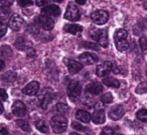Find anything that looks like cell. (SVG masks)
Segmentation results:
<instances>
[{
  "mask_svg": "<svg viewBox=\"0 0 147 135\" xmlns=\"http://www.w3.org/2000/svg\"><path fill=\"white\" fill-rule=\"evenodd\" d=\"M92 38L98 41V43L102 47H107L109 44L108 32L107 30H96L92 35Z\"/></svg>",
  "mask_w": 147,
  "mask_h": 135,
  "instance_id": "6",
  "label": "cell"
},
{
  "mask_svg": "<svg viewBox=\"0 0 147 135\" xmlns=\"http://www.w3.org/2000/svg\"><path fill=\"white\" fill-rule=\"evenodd\" d=\"M113 66H114V64L109 62V61L104 62L103 64L99 65L96 68V74L98 75L99 77H104L105 75L108 74L110 71L113 70Z\"/></svg>",
  "mask_w": 147,
  "mask_h": 135,
  "instance_id": "11",
  "label": "cell"
},
{
  "mask_svg": "<svg viewBox=\"0 0 147 135\" xmlns=\"http://www.w3.org/2000/svg\"><path fill=\"white\" fill-rule=\"evenodd\" d=\"M12 49L8 45H3V46L0 47V57H2V58H10L12 56Z\"/></svg>",
  "mask_w": 147,
  "mask_h": 135,
  "instance_id": "21",
  "label": "cell"
},
{
  "mask_svg": "<svg viewBox=\"0 0 147 135\" xmlns=\"http://www.w3.org/2000/svg\"><path fill=\"white\" fill-rule=\"evenodd\" d=\"M28 30H29V32H31V33H37V32H38V29L36 28V26H35L34 24L29 25Z\"/></svg>",
  "mask_w": 147,
  "mask_h": 135,
  "instance_id": "41",
  "label": "cell"
},
{
  "mask_svg": "<svg viewBox=\"0 0 147 135\" xmlns=\"http://www.w3.org/2000/svg\"><path fill=\"white\" fill-rule=\"evenodd\" d=\"M103 83H104L106 86L109 87H114V88H118L120 86V82L119 80L115 78H112V77H106V78L103 79Z\"/></svg>",
  "mask_w": 147,
  "mask_h": 135,
  "instance_id": "22",
  "label": "cell"
},
{
  "mask_svg": "<svg viewBox=\"0 0 147 135\" xmlns=\"http://www.w3.org/2000/svg\"><path fill=\"white\" fill-rule=\"evenodd\" d=\"M16 124L18 125V126L20 127L23 131H25V132H30V131H31V128H30V126H29V124H28V122H27V121L20 119V120L16 121Z\"/></svg>",
  "mask_w": 147,
  "mask_h": 135,
  "instance_id": "28",
  "label": "cell"
},
{
  "mask_svg": "<svg viewBox=\"0 0 147 135\" xmlns=\"http://www.w3.org/2000/svg\"><path fill=\"white\" fill-rule=\"evenodd\" d=\"M2 5H5V6H10L13 3V0H0Z\"/></svg>",
  "mask_w": 147,
  "mask_h": 135,
  "instance_id": "42",
  "label": "cell"
},
{
  "mask_svg": "<svg viewBox=\"0 0 147 135\" xmlns=\"http://www.w3.org/2000/svg\"><path fill=\"white\" fill-rule=\"evenodd\" d=\"M53 1H55V2H59V3L63 2V0H53Z\"/></svg>",
  "mask_w": 147,
  "mask_h": 135,
  "instance_id": "48",
  "label": "cell"
},
{
  "mask_svg": "<svg viewBox=\"0 0 147 135\" xmlns=\"http://www.w3.org/2000/svg\"><path fill=\"white\" fill-rule=\"evenodd\" d=\"M81 17V10L77 5L74 3H69L67 5V8L65 13V19L69 21H77L79 20Z\"/></svg>",
  "mask_w": 147,
  "mask_h": 135,
  "instance_id": "3",
  "label": "cell"
},
{
  "mask_svg": "<svg viewBox=\"0 0 147 135\" xmlns=\"http://www.w3.org/2000/svg\"><path fill=\"white\" fill-rule=\"evenodd\" d=\"M125 113V109L122 105H116L114 106L109 112V117L112 120H119L120 118H122V116Z\"/></svg>",
  "mask_w": 147,
  "mask_h": 135,
  "instance_id": "12",
  "label": "cell"
},
{
  "mask_svg": "<svg viewBox=\"0 0 147 135\" xmlns=\"http://www.w3.org/2000/svg\"><path fill=\"white\" fill-rule=\"evenodd\" d=\"M51 126L55 133H63L67 127V119L63 115H55L51 118Z\"/></svg>",
  "mask_w": 147,
  "mask_h": 135,
  "instance_id": "1",
  "label": "cell"
},
{
  "mask_svg": "<svg viewBox=\"0 0 147 135\" xmlns=\"http://www.w3.org/2000/svg\"><path fill=\"white\" fill-rule=\"evenodd\" d=\"M23 25V18L18 14H13L9 19V27L12 30L18 31Z\"/></svg>",
  "mask_w": 147,
  "mask_h": 135,
  "instance_id": "10",
  "label": "cell"
},
{
  "mask_svg": "<svg viewBox=\"0 0 147 135\" xmlns=\"http://www.w3.org/2000/svg\"><path fill=\"white\" fill-rule=\"evenodd\" d=\"M35 24L40 28L45 29V30H51L55 26V22L49 16H45V15H40V16L35 17Z\"/></svg>",
  "mask_w": 147,
  "mask_h": 135,
  "instance_id": "4",
  "label": "cell"
},
{
  "mask_svg": "<svg viewBox=\"0 0 147 135\" xmlns=\"http://www.w3.org/2000/svg\"><path fill=\"white\" fill-rule=\"evenodd\" d=\"M101 101L103 103H111L113 101V96L110 92H107L101 96Z\"/></svg>",
  "mask_w": 147,
  "mask_h": 135,
  "instance_id": "31",
  "label": "cell"
},
{
  "mask_svg": "<svg viewBox=\"0 0 147 135\" xmlns=\"http://www.w3.org/2000/svg\"><path fill=\"white\" fill-rule=\"evenodd\" d=\"M87 91L93 95H98L103 91V86L99 82H92L87 86Z\"/></svg>",
  "mask_w": 147,
  "mask_h": 135,
  "instance_id": "15",
  "label": "cell"
},
{
  "mask_svg": "<svg viewBox=\"0 0 147 135\" xmlns=\"http://www.w3.org/2000/svg\"><path fill=\"white\" fill-rule=\"evenodd\" d=\"M92 120L95 124H102L105 122V112L104 110H97L92 116Z\"/></svg>",
  "mask_w": 147,
  "mask_h": 135,
  "instance_id": "19",
  "label": "cell"
},
{
  "mask_svg": "<svg viewBox=\"0 0 147 135\" xmlns=\"http://www.w3.org/2000/svg\"><path fill=\"white\" fill-rule=\"evenodd\" d=\"M35 127L42 133H47V131H49V127H47V125L45 124V122L43 120L36 121L35 122Z\"/></svg>",
  "mask_w": 147,
  "mask_h": 135,
  "instance_id": "27",
  "label": "cell"
},
{
  "mask_svg": "<svg viewBox=\"0 0 147 135\" xmlns=\"http://www.w3.org/2000/svg\"><path fill=\"white\" fill-rule=\"evenodd\" d=\"M71 126H73V128L77 129V130H79V131H85L86 130V128H85L84 126H82V125L78 122H73L71 123Z\"/></svg>",
  "mask_w": 147,
  "mask_h": 135,
  "instance_id": "38",
  "label": "cell"
},
{
  "mask_svg": "<svg viewBox=\"0 0 147 135\" xmlns=\"http://www.w3.org/2000/svg\"><path fill=\"white\" fill-rule=\"evenodd\" d=\"M38 89H39V83L37 82V81H31V82H29L28 84L22 89V92L26 95L32 96V95H35L38 92Z\"/></svg>",
  "mask_w": 147,
  "mask_h": 135,
  "instance_id": "13",
  "label": "cell"
},
{
  "mask_svg": "<svg viewBox=\"0 0 147 135\" xmlns=\"http://www.w3.org/2000/svg\"><path fill=\"white\" fill-rule=\"evenodd\" d=\"M12 113L17 117H22L26 114V107L24 103L20 100H17L12 105Z\"/></svg>",
  "mask_w": 147,
  "mask_h": 135,
  "instance_id": "9",
  "label": "cell"
},
{
  "mask_svg": "<svg viewBox=\"0 0 147 135\" xmlns=\"http://www.w3.org/2000/svg\"><path fill=\"white\" fill-rule=\"evenodd\" d=\"M65 31L71 34L77 35L83 31V27L78 24H67L65 26Z\"/></svg>",
  "mask_w": 147,
  "mask_h": 135,
  "instance_id": "17",
  "label": "cell"
},
{
  "mask_svg": "<svg viewBox=\"0 0 147 135\" xmlns=\"http://www.w3.org/2000/svg\"><path fill=\"white\" fill-rule=\"evenodd\" d=\"M15 46L20 50H28L31 48V46H27V41L24 37H18L15 41Z\"/></svg>",
  "mask_w": 147,
  "mask_h": 135,
  "instance_id": "20",
  "label": "cell"
},
{
  "mask_svg": "<svg viewBox=\"0 0 147 135\" xmlns=\"http://www.w3.org/2000/svg\"><path fill=\"white\" fill-rule=\"evenodd\" d=\"M57 112H59L61 114H63V113H65L69 110V106H67V104H65V103L59 102L57 104Z\"/></svg>",
  "mask_w": 147,
  "mask_h": 135,
  "instance_id": "30",
  "label": "cell"
},
{
  "mask_svg": "<svg viewBox=\"0 0 147 135\" xmlns=\"http://www.w3.org/2000/svg\"><path fill=\"white\" fill-rule=\"evenodd\" d=\"M9 15H10V9H9V6L1 5V6H0V18L7 19V18H9Z\"/></svg>",
  "mask_w": 147,
  "mask_h": 135,
  "instance_id": "26",
  "label": "cell"
},
{
  "mask_svg": "<svg viewBox=\"0 0 147 135\" xmlns=\"http://www.w3.org/2000/svg\"><path fill=\"white\" fill-rule=\"evenodd\" d=\"M61 14V8L57 5H47L41 9V15L45 16H59Z\"/></svg>",
  "mask_w": 147,
  "mask_h": 135,
  "instance_id": "8",
  "label": "cell"
},
{
  "mask_svg": "<svg viewBox=\"0 0 147 135\" xmlns=\"http://www.w3.org/2000/svg\"><path fill=\"white\" fill-rule=\"evenodd\" d=\"M53 93H45V94L42 95V96L40 97V99H39V103H40V107L42 109H47V107H49V103L51 102V100H53Z\"/></svg>",
  "mask_w": 147,
  "mask_h": 135,
  "instance_id": "16",
  "label": "cell"
},
{
  "mask_svg": "<svg viewBox=\"0 0 147 135\" xmlns=\"http://www.w3.org/2000/svg\"><path fill=\"white\" fill-rule=\"evenodd\" d=\"M69 135H81V134H79V133H76V132H74V133H71Z\"/></svg>",
  "mask_w": 147,
  "mask_h": 135,
  "instance_id": "47",
  "label": "cell"
},
{
  "mask_svg": "<svg viewBox=\"0 0 147 135\" xmlns=\"http://www.w3.org/2000/svg\"><path fill=\"white\" fill-rule=\"evenodd\" d=\"M0 134L1 135H9L8 131L6 128H3V127H0Z\"/></svg>",
  "mask_w": 147,
  "mask_h": 135,
  "instance_id": "43",
  "label": "cell"
},
{
  "mask_svg": "<svg viewBox=\"0 0 147 135\" xmlns=\"http://www.w3.org/2000/svg\"><path fill=\"white\" fill-rule=\"evenodd\" d=\"M16 73L13 72V71H7L2 75V79L4 81H7V82H13L16 79Z\"/></svg>",
  "mask_w": 147,
  "mask_h": 135,
  "instance_id": "24",
  "label": "cell"
},
{
  "mask_svg": "<svg viewBox=\"0 0 147 135\" xmlns=\"http://www.w3.org/2000/svg\"><path fill=\"white\" fill-rule=\"evenodd\" d=\"M76 117L78 120L82 121V122H84V123L90 122V120L92 119L90 113L86 110H78L76 113Z\"/></svg>",
  "mask_w": 147,
  "mask_h": 135,
  "instance_id": "18",
  "label": "cell"
},
{
  "mask_svg": "<svg viewBox=\"0 0 147 135\" xmlns=\"http://www.w3.org/2000/svg\"><path fill=\"white\" fill-rule=\"evenodd\" d=\"M146 91H147V84L144 82L140 83L136 88V93H138V94H143Z\"/></svg>",
  "mask_w": 147,
  "mask_h": 135,
  "instance_id": "33",
  "label": "cell"
},
{
  "mask_svg": "<svg viewBox=\"0 0 147 135\" xmlns=\"http://www.w3.org/2000/svg\"><path fill=\"white\" fill-rule=\"evenodd\" d=\"M137 118L142 122H147V110L146 109H140L138 112L136 113Z\"/></svg>",
  "mask_w": 147,
  "mask_h": 135,
  "instance_id": "29",
  "label": "cell"
},
{
  "mask_svg": "<svg viewBox=\"0 0 147 135\" xmlns=\"http://www.w3.org/2000/svg\"><path fill=\"white\" fill-rule=\"evenodd\" d=\"M144 8H145V9H146V10H147V2H146V3H145V4H144Z\"/></svg>",
  "mask_w": 147,
  "mask_h": 135,
  "instance_id": "49",
  "label": "cell"
},
{
  "mask_svg": "<svg viewBox=\"0 0 147 135\" xmlns=\"http://www.w3.org/2000/svg\"><path fill=\"white\" fill-rule=\"evenodd\" d=\"M146 75H147V71H146Z\"/></svg>",
  "mask_w": 147,
  "mask_h": 135,
  "instance_id": "50",
  "label": "cell"
},
{
  "mask_svg": "<svg viewBox=\"0 0 147 135\" xmlns=\"http://www.w3.org/2000/svg\"><path fill=\"white\" fill-rule=\"evenodd\" d=\"M139 44L143 51H147V37H141L139 40Z\"/></svg>",
  "mask_w": 147,
  "mask_h": 135,
  "instance_id": "36",
  "label": "cell"
},
{
  "mask_svg": "<svg viewBox=\"0 0 147 135\" xmlns=\"http://www.w3.org/2000/svg\"><path fill=\"white\" fill-rule=\"evenodd\" d=\"M18 2V5L21 7H27V6H30L32 5V0H18L17 1Z\"/></svg>",
  "mask_w": 147,
  "mask_h": 135,
  "instance_id": "35",
  "label": "cell"
},
{
  "mask_svg": "<svg viewBox=\"0 0 147 135\" xmlns=\"http://www.w3.org/2000/svg\"><path fill=\"white\" fill-rule=\"evenodd\" d=\"M82 46L84 48H88V49H94V50H98V44L93 42H89V41H86V42L82 43Z\"/></svg>",
  "mask_w": 147,
  "mask_h": 135,
  "instance_id": "32",
  "label": "cell"
},
{
  "mask_svg": "<svg viewBox=\"0 0 147 135\" xmlns=\"http://www.w3.org/2000/svg\"><path fill=\"white\" fill-rule=\"evenodd\" d=\"M91 19L94 23L98 25H103L108 21L109 13L106 10H97L91 15Z\"/></svg>",
  "mask_w": 147,
  "mask_h": 135,
  "instance_id": "5",
  "label": "cell"
},
{
  "mask_svg": "<svg viewBox=\"0 0 147 135\" xmlns=\"http://www.w3.org/2000/svg\"><path fill=\"white\" fill-rule=\"evenodd\" d=\"M67 69H69L71 74H76L79 71L82 70L83 68L82 63L75 60H67Z\"/></svg>",
  "mask_w": 147,
  "mask_h": 135,
  "instance_id": "14",
  "label": "cell"
},
{
  "mask_svg": "<svg viewBox=\"0 0 147 135\" xmlns=\"http://www.w3.org/2000/svg\"><path fill=\"white\" fill-rule=\"evenodd\" d=\"M127 36H128V33L125 29H117L116 32L114 34V39L115 40H120V39H126Z\"/></svg>",
  "mask_w": 147,
  "mask_h": 135,
  "instance_id": "25",
  "label": "cell"
},
{
  "mask_svg": "<svg viewBox=\"0 0 147 135\" xmlns=\"http://www.w3.org/2000/svg\"><path fill=\"white\" fill-rule=\"evenodd\" d=\"M49 0H36V5L39 7H43V6H47L49 4Z\"/></svg>",
  "mask_w": 147,
  "mask_h": 135,
  "instance_id": "40",
  "label": "cell"
},
{
  "mask_svg": "<svg viewBox=\"0 0 147 135\" xmlns=\"http://www.w3.org/2000/svg\"><path fill=\"white\" fill-rule=\"evenodd\" d=\"M86 1H87V0H76V2L78 3V4H80V5H84L85 3H86Z\"/></svg>",
  "mask_w": 147,
  "mask_h": 135,
  "instance_id": "45",
  "label": "cell"
},
{
  "mask_svg": "<svg viewBox=\"0 0 147 135\" xmlns=\"http://www.w3.org/2000/svg\"><path fill=\"white\" fill-rule=\"evenodd\" d=\"M79 59H80L81 63L85 65H92L95 64V63L98 62L99 58L96 54L94 53H91V52H85L83 54H81L79 56Z\"/></svg>",
  "mask_w": 147,
  "mask_h": 135,
  "instance_id": "7",
  "label": "cell"
},
{
  "mask_svg": "<svg viewBox=\"0 0 147 135\" xmlns=\"http://www.w3.org/2000/svg\"><path fill=\"white\" fill-rule=\"evenodd\" d=\"M82 92V85L79 81H71L67 86V96L71 101H75L80 97Z\"/></svg>",
  "mask_w": 147,
  "mask_h": 135,
  "instance_id": "2",
  "label": "cell"
},
{
  "mask_svg": "<svg viewBox=\"0 0 147 135\" xmlns=\"http://www.w3.org/2000/svg\"><path fill=\"white\" fill-rule=\"evenodd\" d=\"M101 135H115L113 129H111L110 127H105L101 132Z\"/></svg>",
  "mask_w": 147,
  "mask_h": 135,
  "instance_id": "37",
  "label": "cell"
},
{
  "mask_svg": "<svg viewBox=\"0 0 147 135\" xmlns=\"http://www.w3.org/2000/svg\"><path fill=\"white\" fill-rule=\"evenodd\" d=\"M115 45L116 48L119 51H125L129 47V43L126 39H120V40H115Z\"/></svg>",
  "mask_w": 147,
  "mask_h": 135,
  "instance_id": "23",
  "label": "cell"
},
{
  "mask_svg": "<svg viewBox=\"0 0 147 135\" xmlns=\"http://www.w3.org/2000/svg\"><path fill=\"white\" fill-rule=\"evenodd\" d=\"M7 97H8V95H7L6 91H5L4 89L0 88V101L7 100Z\"/></svg>",
  "mask_w": 147,
  "mask_h": 135,
  "instance_id": "39",
  "label": "cell"
},
{
  "mask_svg": "<svg viewBox=\"0 0 147 135\" xmlns=\"http://www.w3.org/2000/svg\"><path fill=\"white\" fill-rule=\"evenodd\" d=\"M4 67H5L4 61H3V60H1V59H0V71H1V70H3V68H4Z\"/></svg>",
  "mask_w": 147,
  "mask_h": 135,
  "instance_id": "44",
  "label": "cell"
},
{
  "mask_svg": "<svg viewBox=\"0 0 147 135\" xmlns=\"http://www.w3.org/2000/svg\"><path fill=\"white\" fill-rule=\"evenodd\" d=\"M7 32V25L3 22L2 20H0V38L3 37Z\"/></svg>",
  "mask_w": 147,
  "mask_h": 135,
  "instance_id": "34",
  "label": "cell"
},
{
  "mask_svg": "<svg viewBox=\"0 0 147 135\" xmlns=\"http://www.w3.org/2000/svg\"><path fill=\"white\" fill-rule=\"evenodd\" d=\"M3 110H4V109H3L2 104H1V103H0V115H1V114H2V113H3Z\"/></svg>",
  "mask_w": 147,
  "mask_h": 135,
  "instance_id": "46",
  "label": "cell"
}]
</instances>
